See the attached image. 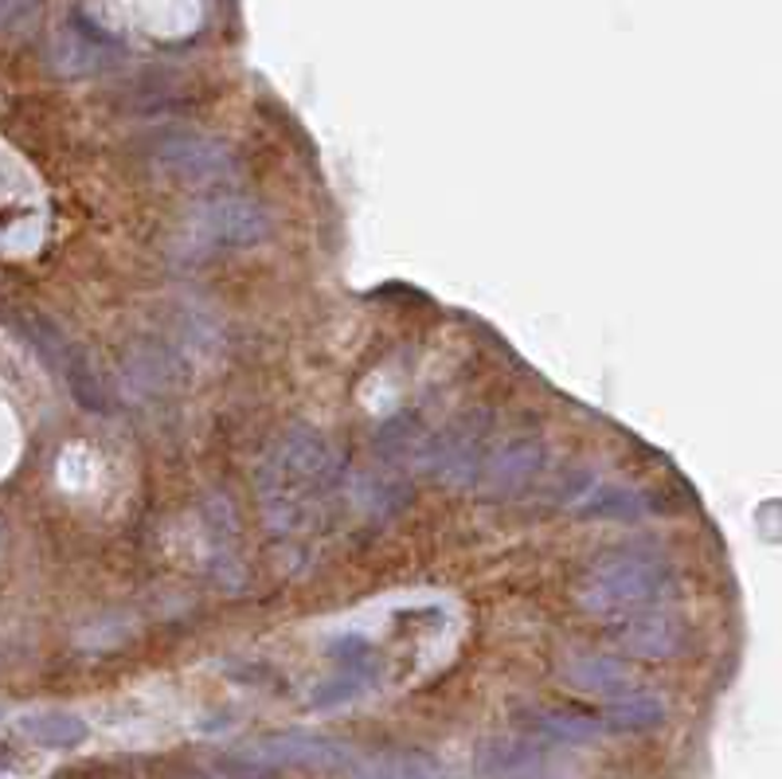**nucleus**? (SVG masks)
Segmentation results:
<instances>
[{
    "label": "nucleus",
    "mask_w": 782,
    "mask_h": 779,
    "mask_svg": "<svg viewBox=\"0 0 782 779\" xmlns=\"http://www.w3.org/2000/svg\"><path fill=\"white\" fill-rule=\"evenodd\" d=\"M677 592V577L661 552L649 549H614L587 568L580 600L598 619H638L661 611Z\"/></svg>",
    "instance_id": "nucleus-2"
},
{
    "label": "nucleus",
    "mask_w": 782,
    "mask_h": 779,
    "mask_svg": "<svg viewBox=\"0 0 782 779\" xmlns=\"http://www.w3.org/2000/svg\"><path fill=\"white\" fill-rule=\"evenodd\" d=\"M544 443L536 435H517V439L501 443L497 450H489L486 470H481V486L497 498H517L521 490H529L544 470Z\"/></svg>",
    "instance_id": "nucleus-7"
},
{
    "label": "nucleus",
    "mask_w": 782,
    "mask_h": 779,
    "mask_svg": "<svg viewBox=\"0 0 782 779\" xmlns=\"http://www.w3.org/2000/svg\"><path fill=\"white\" fill-rule=\"evenodd\" d=\"M560 678L572 689H580V694H595L603 697V702H614V697L638 689L630 669L618 658H606V654H572V658H564V666H560Z\"/></svg>",
    "instance_id": "nucleus-12"
},
{
    "label": "nucleus",
    "mask_w": 782,
    "mask_h": 779,
    "mask_svg": "<svg viewBox=\"0 0 782 779\" xmlns=\"http://www.w3.org/2000/svg\"><path fill=\"white\" fill-rule=\"evenodd\" d=\"M368 686H372V666L368 662H361V666H341L337 678L321 682V686L313 689V709H333V705H345V702H353V697H361Z\"/></svg>",
    "instance_id": "nucleus-18"
},
{
    "label": "nucleus",
    "mask_w": 782,
    "mask_h": 779,
    "mask_svg": "<svg viewBox=\"0 0 782 779\" xmlns=\"http://www.w3.org/2000/svg\"><path fill=\"white\" fill-rule=\"evenodd\" d=\"M665 720V702L649 689H630V694L606 702L603 729L614 733H649Z\"/></svg>",
    "instance_id": "nucleus-14"
},
{
    "label": "nucleus",
    "mask_w": 782,
    "mask_h": 779,
    "mask_svg": "<svg viewBox=\"0 0 782 779\" xmlns=\"http://www.w3.org/2000/svg\"><path fill=\"white\" fill-rule=\"evenodd\" d=\"M564 506L580 517H598V521H638L649 509L642 490L623 482H595V478H580V490H567Z\"/></svg>",
    "instance_id": "nucleus-11"
},
{
    "label": "nucleus",
    "mask_w": 782,
    "mask_h": 779,
    "mask_svg": "<svg viewBox=\"0 0 782 779\" xmlns=\"http://www.w3.org/2000/svg\"><path fill=\"white\" fill-rule=\"evenodd\" d=\"M345 486V463L310 427H294L270 447L259 470V498L267 526L282 537L321 529L329 501Z\"/></svg>",
    "instance_id": "nucleus-1"
},
{
    "label": "nucleus",
    "mask_w": 782,
    "mask_h": 779,
    "mask_svg": "<svg viewBox=\"0 0 782 779\" xmlns=\"http://www.w3.org/2000/svg\"><path fill=\"white\" fill-rule=\"evenodd\" d=\"M544 768V752L529 740H497L481 756V771L489 779H536Z\"/></svg>",
    "instance_id": "nucleus-17"
},
{
    "label": "nucleus",
    "mask_w": 782,
    "mask_h": 779,
    "mask_svg": "<svg viewBox=\"0 0 782 779\" xmlns=\"http://www.w3.org/2000/svg\"><path fill=\"white\" fill-rule=\"evenodd\" d=\"M20 333H24L28 345L40 353V361L51 368V373H60V381L67 384V392L75 396L79 407L86 412H106L110 399H106V384H102L98 368L91 365V356L60 330V325H51L43 314H20L17 318Z\"/></svg>",
    "instance_id": "nucleus-3"
},
{
    "label": "nucleus",
    "mask_w": 782,
    "mask_h": 779,
    "mask_svg": "<svg viewBox=\"0 0 782 779\" xmlns=\"http://www.w3.org/2000/svg\"><path fill=\"white\" fill-rule=\"evenodd\" d=\"M345 486H348V494H353L356 509H361L364 517H372V521H392V517L404 513L415 498L407 475L392 463L364 466V470H356V475H345Z\"/></svg>",
    "instance_id": "nucleus-9"
},
{
    "label": "nucleus",
    "mask_w": 782,
    "mask_h": 779,
    "mask_svg": "<svg viewBox=\"0 0 782 779\" xmlns=\"http://www.w3.org/2000/svg\"><path fill=\"white\" fill-rule=\"evenodd\" d=\"M20 733L43 748H79L86 737H91L86 720L75 717V713H63V709L28 713V717L20 720Z\"/></svg>",
    "instance_id": "nucleus-15"
},
{
    "label": "nucleus",
    "mask_w": 782,
    "mask_h": 779,
    "mask_svg": "<svg viewBox=\"0 0 782 779\" xmlns=\"http://www.w3.org/2000/svg\"><path fill=\"white\" fill-rule=\"evenodd\" d=\"M239 760L251 771H274V768H337L348 764L353 752L337 740L325 737H302V733H286V737H267L259 745L247 748Z\"/></svg>",
    "instance_id": "nucleus-6"
},
{
    "label": "nucleus",
    "mask_w": 782,
    "mask_h": 779,
    "mask_svg": "<svg viewBox=\"0 0 782 779\" xmlns=\"http://www.w3.org/2000/svg\"><path fill=\"white\" fill-rule=\"evenodd\" d=\"M489 458V415H466L442 435H430L423 466L446 486H478Z\"/></svg>",
    "instance_id": "nucleus-4"
},
{
    "label": "nucleus",
    "mask_w": 782,
    "mask_h": 779,
    "mask_svg": "<svg viewBox=\"0 0 782 779\" xmlns=\"http://www.w3.org/2000/svg\"><path fill=\"white\" fill-rule=\"evenodd\" d=\"M200 231L216 247H254L270 236V216L247 196H216L204 204Z\"/></svg>",
    "instance_id": "nucleus-8"
},
{
    "label": "nucleus",
    "mask_w": 782,
    "mask_h": 779,
    "mask_svg": "<svg viewBox=\"0 0 782 779\" xmlns=\"http://www.w3.org/2000/svg\"><path fill=\"white\" fill-rule=\"evenodd\" d=\"M40 0H0V32L4 28H17L20 20H28L35 12Z\"/></svg>",
    "instance_id": "nucleus-19"
},
{
    "label": "nucleus",
    "mask_w": 782,
    "mask_h": 779,
    "mask_svg": "<svg viewBox=\"0 0 782 779\" xmlns=\"http://www.w3.org/2000/svg\"><path fill=\"white\" fill-rule=\"evenodd\" d=\"M685 643H689V627L677 615H669V611H649V615L626 619L623 627H618V646L630 658H649V662L677 658L685 651Z\"/></svg>",
    "instance_id": "nucleus-10"
},
{
    "label": "nucleus",
    "mask_w": 782,
    "mask_h": 779,
    "mask_svg": "<svg viewBox=\"0 0 782 779\" xmlns=\"http://www.w3.org/2000/svg\"><path fill=\"white\" fill-rule=\"evenodd\" d=\"M160 169H169L185 185H223L236 177V157L216 137L192 134V129H169L153 145Z\"/></svg>",
    "instance_id": "nucleus-5"
},
{
    "label": "nucleus",
    "mask_w": 782,
    "mask_h": 779,
    "mask_svg": "<svg viewBox=\"0 0 782 779\" xmlns=\"http://www.w3.org/2000/svg\"><path fill=\"white\" fill-rule=\"evenodd\" d=\"M529 729L536 737L564 740V745H587V740L603 737V720L575 709H536L529 713Z\"/></svg>",
    "instance_id": "nucleus-16"
},
{
    "label": "nucleus",
    "mask_w": 782,
    "mask_h": 779,
    "mask_svg": "<svg viewBox=\"0 0 782 779\" xmlns=\"http://www.w3.org/2000/svg\"><path fill=\"white\" fill-rule=\"evenodd\" d=\"M106 40L83 32V28H60L51 40V67L63 71V75H91V71L106 67Z\"/></svg>",
    "instance_id": "nucleus-13"
}]
</instances>
